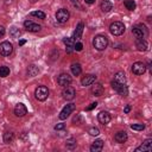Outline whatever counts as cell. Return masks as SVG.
Masks as SVG:
<instances>
[{"instance_id": "obj_27", "label": "cell", "mask_w": 152, "mask_h": 152, "mask_svg": "<svg viewBox=\"0 0 152 152\" xmlns=\"http://www.w3.org/2000/svg\"><path fill=\"white\" fill-rule=\"evenodd\" d=\"M124 5H125V7H126L128 11H134L135 7H137L134 0H124Z\"/></svg>"}, {"instance_id": "obj_40", "label": "cell", "mask_w": 152, "mask_h": 152, "mask_svg": "<svg viewBox=\"0 0 152 152\" xmlns=\"http://www.w3.org/2000/svg\"><path fill=\"white\" fill-rule=\"evenodd\" d=\"M4 34H5V27L4 26H0V38L4 37Z\"/></svg>"}, {"instance_id": "obj_33", "label": "cell", "mask_w": 152, "mask_h": 152, "mask_svg": "<svg viewBox=\"0 0 152 152\" xmlns=\"http://www.w3.org/2000/svg\"><path fill=\"white\" fill-rule=\"evenodd\" d=\"M131 128L134 129V131H142L145 128V125L144 124H132Z\"/></svg>"}, {"instance_id": "obj_1", "label": "cell", "mask_w": 152, "mask_h": 152, "mask_svg": "<svg viewBox=\"0 0 152 152\" xmlns=\"http://www.w3.org/2000/svg\"><path fill=\"white\" fill-rule=\"evenodd\" d=\"M107 45H108V38H107L106 36H103V34H97V36L94 37V39H93V46H94L96 50L102 51V50H104V49L107 48Z\"/></svg>"}, {"instance_id": "obj_3", "label": "cell", "mask_w": 152, "mask_h": 152, "mask_svg": "<svg viewBox=\"0 0 152 152\" xmlns=\"http://www.w3.org/2000/svg\"><path fill=\"white\" fill-rule=\"evenodd\" d=\"M34 96L38 101H45L49 96V89L45 86H39L34 90Z\"/></svg>"}, {"instance_id": "obj_8", "label": "cell", "mask_w": 152, "mask_h": 152, "mask_svg": "<svg viewBox=\"0 0 152 152\" xmlns=\"http://www.w3.org/2000/svg\"><path fill=\"white\" fill-rule=\"evenodd\" d=\"M57 82L61 87H68L71 84L72 82V78L69 74H61L58 77H57Z\"/></svg>"}, {"instance_id": "obj_15", "label": "cell", "mask_w": 152, "mask_h": 152, "mask_svg": "<svg viewBox=\"0 0 152 152\" xmlns=\"http://www.w3.org/2000/svg\"><path fill=\"white\" fill-rule=\"evenodd\" d=\"M95 80H96V76H95V75H93V74H87V75H84V76L82 77L81 84H82V86H90V84H93V83L95 82Z\"/></svg>"}, {"instance_id": "obj_11", "label": "cell", "mask_w": 152, "mask_h": 152, "mask_svg": "<svg viewBox=\"0 0 152 152\" xmlns=\"http://www.w3.org/2000/svg\"><path fill=\"white\" fill-rule=\"evenodd\" d=\"M62 95H63V99L70 101V100H72V99L75 97L76 90H75L72 87H69V86H68V87H64V89H63V91H62Z\"/></svg>"}, {"instance_id": "obj_16", "label": "cell", "mask_w": 152, "mask_h": 152, "mask_svg": "<svg viewBox=\"0 0 152 152\" xmlns=\"http://www.w3.org/2000/svg\"><path fill=\"white\" fill-rule=\"evenodd\" d=\"M91 94L94 95V96H101V95H103V93H104V89H103V86L101 84V83H95L93 87H91Z\"/></svg>"}, {"instance_id": "obj_35", "label": "cell", "mask_w": 152, "mask_h": 152, "mask_svg": "<svg viewBox=\"0 0 152 152\" xmlns=\"http://www.w3.org/2000/svg\"><path fill=\"white\" fill-rule=\"evenodd\" d=\"M82 49H83V45H82V43H80V42H76V43L74 44V50H76V51H82Z\"/></svg>"}, {"instance_id": "obj_28", "label": "cell", "mask_w": 152, "mask_h": 152, "mask_svg": "<svg viewBox=\"0 0 152 152\" xmlns=\"http://www.w3.org/2000/svg\"><path fill=\"white\" fill-rule=\"evenodd\" d=\"M13 139H14V133L13 132H6V133H4V142L10 144V142H12Z\"/></svg>"}, {"instance_id": "obj_37", "label": "cell", "mask_w": 152, "mask_h": 152, "mask_svg": "<svg viewBox=\"0 0 152 152\" xmlns=\"http://www.w3.org/2000/svg\"><path fill=\"white\" fill-rule=\"evenodd\" d=\"M64 127H65L64 124H57V125L55 126V129H56V131H59V129H64Z\"/></svg>"}, {"instance_id": "obj_19", "label": "cell", "mask_w": 152, "mask_h": 152, "mask_svg": "<svg viewBox=\"0 0 152 152\" xmlns=\"http://www.w3.org/2000/svg\"><path fill=\"white\" fill-rule=\"evenodd\" d=\"M127 132H125V131H120V132H118L115 135H114V140L116 141V142H119V144H124V142H126V140H127Z\"/></svg>"}, {"instance_id": "obj_29", "label": "cell", "mask_w": 152, "mask_h": 152, "mask_svg": "<svg viewBox=\"0 0 152 152\" xmlns=\"http://www.w3.org/2000/svg\"><path fill=\"white\" fill-rule=\"evenodd\" d=\"M65 146H66L68 150H74V148L76 147V140H75L74 138H69V139H66V141H65Z\"/></svg>"}, {"instance_id": "obj_39", "label": "cell", "mask_w": 152, "mask_h": 152, "mask_svg": "<svg viewBox=\"0 0 152 152\" xmlns=\"http://www.w3.org/2000/svg\"><path fill=\"white\" fill-rule=\"evenodd\" d=\"M129 110H131V106L129 104H126V107H125V109H124V113H129Z\"/></svg>"}, {"instance_id": "obj_6", "label": "cell", "mask_w": 152, "mask_h": 152, "mask_svg": "<svg viewBox=\"0 0 152 152\" xmlns=\"http://www.w3.org/2000/svg\"><path fill=\"white\" fill-rule=\"evenodd\" d=\"M74 110H75V104H74V103H68L66 106L63 107V109L61 110L58 118H59L61 120H64V119H66Z\"/></svg>"}, {"instance_id": "obj_12", "label": "cell", "mask_w": 152, "mask_h": 152, "mask_svg": "<svg viewBox=\"0 0 152 152\" xmlns=\"http://www.w3.org/2000/svg\"><path fill=\"white\" fill-rule=\"evenodd\" d=\"M24 26H25V28H26L27 31H30V32H38V31H40V28H42L40 25H38V24H36V23H33V21H31V20H25V21H24Z\"/></svg>"}, {"instance_id": "obj_36", "label": "cell", "mask_w": 152, "mask_h": 152, "mask_svg": "<svg viewBox=\"0 0 152 152\" xmlns=\"http://www.w3.org/2000/svg\"><path fill=\"white\" fill-rule=\"evenodd\" d=\"M96 106H97V103H96V102H93V103H90V106H88V107L86 108V110H91V109L96 108Z\"/></svg>"}, {"instance_id": "obj_13", "label": "cell", "mask_w": 152, "mask_h": 152, "mask_svg": "<svg viewBox=\"0 0 152 152\" xmlns=\"http://www.w3.org/2000/svg\"><path fill=\"white\" fill-rule=\"evenodd\" d=\"M110 119H112L110 114H109L108 112H106V110H102V112H100V113L97 114V120H99V122L102 124V125H107V124L110 121Z\"/></svg>"}, {"instance_id": "obj_22", "label": "cell", "mask_w": 152, "mask_h": 152, "mask_svg": "<svg viewBox=\"0 0 152 152\" xmlns=\"http://www.w3.org/2000/svg\"><path fill=\"white\" fill-rule=\"evenodd\" d=\"M100 7H101V11L103 13H108V12H110L113 10V4L109 0H102Z\"/></svg>"}, {"instance_id": "obj_26", "label": "cell", "mask_w": 152, "mask_h": 152, "mask_svg": "<svg viewBox=\"0 0 152 152\" xmlns=\"http://www.w3.org/2000/svg\"><path fill=\"white\" fill-rule=\"evenodd\" d=\"M114 81L118 82V83H126V76L124 72H116L114 75Z\"/></svg>"}, {"instance_id": "obj_7", "label": "cell", "mask_w": 152, "mask_h": 152, "mask_svg": "<svg viewBox=\"0 0 152 152\" xmlns=\"http://www.w3.org/2000/svg\"><path fill=\"white\" fill-rule=\"evenodd\" d=\"M69 17H70V13L65 8H61V10H58L56 12V19H57L58 23H62V24L63 23H66L68 19H69Z\"/></svg>"}, {"instance_id": "obj_5", "label": "cell", "mask_w": 152, "mask_h": 152, "mask_svg": "<svg viewBox=\"0 0 152 152\" xmlns=\"http://www.w3.org/2000/svg\"><path fill=\"white\" fill-rule=\"evenodd\" d=\"M132 33L135 36V38H144L147 36V28L142 25V24H139L137 26H133L132 28Z\"/></svg>"}, {"instance_id": "obj_4", "label": "cell", "mask_w": 152, "mask_h": 152, "mask_svg": "<svg viewBox=\"0 0 152 152\" xmlns=\"http://www.w3.org/2000/svg\"><path fill=\"white\" fill-rule=\"evenodd\" d=\"M110 84H112L113 89L116 90L121 96H127V95H128V88H127L126 83H118V82H115V81L113 80Z\"/></svg>"}, {"instance_id": "obj_31", "label": "cell", "mask_w": 152, "mask_h": 152, "mask_svg": "<svg viewBox=\"0 0 152 152\" xmlns=\"http://www.w3.org/2000/svg\"><path fill=\"white\" fill-rule=\"evenodd\" d=\"M10 34H11V37H13V38H19L20 37V34H21V32H20V30L18 28V27H12L11 28V31H10Z\"/></svg>"}, {"instance_id": "obj_21", "label": "cell", "mask_w": 152, "mask_h": 152, "mask_svg": "<svg viewBox=\"0 0 152 152\" xmlns=\"http://www.w3.org/2000/svg\"><path fill=\"white\" fill-rule=\"evenodd\" d=\"M135 48L139 50V51H146L147 48H148V44L145 39L142 38H138L137 42H135Z\"/></svg>"}, {"instance_id": "obj_9", "label": "cell", "mask_w": 152, "mask_h": 152, "mask_svg": "<svg viewBox=\"0 0 152 152\" xmlns=\"http://www.w3.org/2000/svg\"><path fill=\"white\" fill-rule=\"evenodd\" d=\"M13 51V45L10 42H2L0 44V55L2 56H10Z\"/></svg>"}, {"instance_id": "obj_32", "label": "cell", "mask_w": 152, "mask_h": 152, "mask_svg": "<svg viewBox=\"0 0 152 152\" xmlns=\"http://www.w3.org/2000/svg\"><path fill=\"white\" fill-rule=\"evenodd\" d=\"M31 15L32 17H37L39 19H45V13L42 12V11H33V12H31Z\"/></svg>"}, {"instance_id": "obj_25", "label": "cell", "mask_w": 152, "mask_h": 152, "mask_svg": "<svg viewBox=\"0 0 152 152\" xmlns=\"http://www.w3.org/2000/svg\"><path fill=\"white\" fill-rule=\"evenodd\" d=\"M70 68H71V72H72V75H75V76H78V75L82 72L81 65H80L78 63H72Z\"/></svg>"}, {"instance_id": "obj_42", "label": "cell", "mask_w": 152, "mask_h": 152, "mask_svg": "<svg viewBox=\"0 0 152 152\" xmlns=\"http://www.w3.org/2000/svg\"><path fill=\"white\" fill-rule=\"evenodd\" d=\"M25 43H26V40H25V39H20V40H19V45H24Z\"/></svg>"}, {"instance_id": "obj_30", "label": "cell", "mask_w": 152, "mask_h": 152, "mask_svg": "<svg viewBox=\"0 0 152 152\" xmlns=\"http://www.w3.org/2000/svg\"><path fill=\"white\" fill-rule=\"evenodd\" d=\"M10 75V68L6 65L0 66V77H7Z\"/></svg>"}, {"instance_id": "obj_41", "label": "cell", "mask_w": 152, "mask_h": 152, "mask_svg": "<svg viewBox=\"0 0 152 152\" xmlns=\"http://www.w3.org/2000/svg\"><path fill=\"white\" fill-rule=\"evenodd\" d=\"M84 1H86V4H89V5H91V4L95 2V0H84Z\"/></svg>"}, {"instance_id": "obj_2", "label": "cell", "mask_w": 152, "mask_h": 152, "mask_svg": "<svg viewBox=\"0 0 152 152\" xmlns=\"http://www.w3.org/2000/svg\"><path fill=\"white\" fill-rule=\"evenodd\" d=\"M109 31L113 36H121L125 32V25L121 21H114L110 24Z\"/></svg>"}, {"instance_id": "obj_20", "label": "cell", "mask_w": 152, "mask_h": 152, "mask_svg": "<svg viewBox=\"0 0 152 152\" xmlns=\"http://www.w3.org/2000/svg\"><path fill=\"white\" fill-rule=\"evenodd\" d=\"M102 148H103V140H101V139H96L90 146L91 152H100V151H102Z\"/></svg>"}, {"instance_id": "obj_23", "label": "cell", "mask_w": 152, "mask_h": 152, "mask_svg": "<svg viewBox=\"0 0 152 152\" xmlns=\"http://www.w3.org/2000/svg\"><path fill=\"white\" fill-rule=\"evenodd\" d=\"M63 43L65 44V50H66V52L68 53H71L72 51H74V40L71 39V38H63Z\"/></svg>"}, {"instance_id": "obj_24", "label": "cell", "mask_w": 152, "mask_h": 152, "mask_svg": "<svg viewBox=\"0 0 152 152\" xmlns=\"http://www.w3.org/2000/svg\"><path fill=\"white\" fill-rule=\"evenodd\" d=\"M38 72H39V69L34 64H32L27 68V76H30V77H34L36 75H38Z\"/></svg>"}, {"instance_id": "obj_10", "label": "cell", "mask_w": 152, "mask_h": 152, "mask_svg": "<svg viewBox=\"0 0 152 152\" xmlns=\"http://www.w3.org/2000/svg\"><path fill=\"white\" fill-rule=\"evenodd\" d=\"M146 71V65L142 62H135L132 65V72L135 75H142Z\"/></svg>"}, {"instance_id": "obj_17", "label": "cell", "mask_w": 152, "mask_h": 152, "mask_svg": "<svg viewBox=\"0 0 152 152\" xmlns=\"http://www.w3.org/2000/svg\"><path fill=\"white\" fill-rule=\"evenodd\" d=\"M152 150V139H146L139 147L135 148V152H140V151H151Z\"/></svg>"}, {"instance_id": "obj_34", "label": "cell", "mask_w": 152, "mask_h": 152, "mask_svg": "<svg viewBox=\"0 0 152 152\" xmlns=\"http://www.w3.org/2000/svg\"><path fill=\"white\" fill-rule=\"evenodd\" d=\"M88 133H89L90 135H93V137H96V135L100 134V131H99V128H96V127H91V128L88 129Z\"/></svg>"}, {"instance_id": "obj_18", "label": "cell", "mask_w": 152, "mask_h": 152, "mask_svg": "<svg viewBox=\"0 0 152 152\" xmlns=\"http://www.w3.org/2000/svg\"><path fill=\"white\" fill-rule=\"evenodd\" d=\"M83 28H84V25H83V23H80L77 26H76V30H75V32H74V34H72V40H78L81 37H82V33H83Z\"/></svg>"}, {"instance_id": "obj_38", "label": "cell", "mask_w": 152, "mask_h": 152, "mask_svg": "<svg viewBox=\"0 0 152 152\" xmlns=\"http://www.w3.org/2000/svg\"><path fill=\"white\" fill-rule=\"evenodd\" d=\"M71 1V4L74 5V6H76V7H78V8H81V5L78 4V1L77 0H70Z\"/></svg>"}, {"instance_id": "obj_14", "label": "cell", "mask_w": 152, "mask_h": 152, "mask_svg": "<svg viewBox=\"0 0 152 152\" xmlns=\"http://www.w3.org/2000/svg\"><path fill=\"white\" fill-rule=\"evenodd\" d=\"M26 113H27V108H26V106H25L24 103H18V104L14 107V114H15L17 116L21 118V116L26 115Z\"/></svg>"}]
</instances>
